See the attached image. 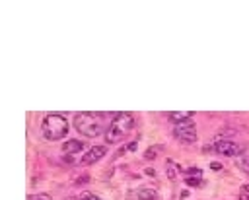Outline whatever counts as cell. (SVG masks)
I'll use <instances>...</instances> for the list:
<instances>
[{"mask_svg": "<svg viewBox=\"0 0 249 200\" xmlns=\"http://www.w3.org/2000/svg\"><path fill=\"white\" fill-rule=\"evenodd\" d=\"M74 128L88 138H97L99 134L107 132L101 115H93V113H78L74 117Z\"/></svg>", "mask_w": 249, "mask_h": 200, "instance_id": "obj_1", "label": "cell"}, {"mask_svg": "<svg viewBox=\"0 0 249 200\" xmlns=\"http://www.w3.org/2000/svg\"><path fill=\"white\" fill-rule=\"evenodd\" d=\"M41 132L45 136V140H60L66 136L68 132V120L64 115L60 113H49L43 117V122H41Z\"/></svg>", "mask_w": 249, "mask_h": 200, "instance_id": "obj_2", "label": "cell"}, {"mask_svg": "<svg viewBox=\"0 0 249 200\" xmlns=\"http://www.w3.org/2000/svg\"><path fill=\"white\" fill-rule=\"evenodd\" d=\"M134 128V117L130 113H117L105 132V140L107 144H117L121 142L130 130Z\"/></svg>", "mask_w": 249, "mask_h": 200, "instance_id": "obj_3", "label": "cell"}, {"mask_svg": "<svg viewBox=\"0 0 249 200\" xmlns=\"http://www.w3.org/2000/svg\"><path fill=\"white\" fill-rule=\"evenodd\" d=\"M173 134H175L181 142H185V144H193V142L196 140V128H195V122L185 120V122L175 124V126H173Z\"/></svg>", "mask_w": 249, "mask_h": 200, "instance_id": "obj_4", "label": "cell"}, {"mask_svg": "<svg viewBox=\"0 0 249 200\" xmlns=\"http://www.w3.org/2000/svg\"><path fill=\"white\" fill-rule=\"evenodd\" d=\"M214 150H216V153H222L226 157H239L241 155V146L235 142H230V140H216Z\"/></svg>", "mask_w": 249, "mask_h": 200, "instance_id": "obj_5", "label": "cell"}, {"mask_svg": "<svg viewBox=\"0 0 249 200\" xmlns=\"http://www.w3.org/2000/svg\"><path fill=\"white\" fill-rule=\"evenodd\" d=\"M105 153H107V148L105 146H93V148L88 150V153L82 155V165H91V163L99 161Z\"/></svg>", "mask_w": 249, "mask_h": 200, "instance_id": "obj_6", "label": "cell"}, {"mask_svg": "<svg viewBox=\"0 0 249 200\" xmlns=\"http://www.w3.org/2000/svg\"><path fill=\"white\" fill-rule=\"evenodd\" d=\"M84 142L82 140H68L62 144V153L64 155H74V153H80L84 150Z\"/></svg>", "mask_w": 249, "mask_h": 200, "instance_id": "obj_7", "label": "cell"}, {"mask_svg": "<svg viewBox=\"0 0 249 200\" xmlns=\"http://www.w3.org/2000/svg\"><path fill=\"white\" fill-rule=\"evenodd\" d=\"M167 117H169V120H171V122H175V124H179V122H185V120H191V117H193V113H191V111H173V113H169Z\"/></svg>", "mask_w": 249, "mask_h": 200, "instance_id": "obj_8", "label": "cell"}, {"mask_svg": "<svg viewBox=\"0 0 249 200\" xmlns=\"http://www.w3.org/2000/svg\"><path fill=\"white\" fill-rule=\"evenodd\" d=\"M136 196H138V200H160L158 192L152 190V188H142V190L136 192Z\"/></svg>", "mask_w": 249, "mask_h": 200, "instance_id": "obj_9", "label": "cell"}, {"mask_svg": "<svg viewBox=\"0 0 249 200\" xmlns=\"http://www.w3.org/2000/svg\"><path fill=\"white\" fill-rule=\"evenodd\" d=\"M235 165H237L245 175H249V155H239V157H235Z\"/></svg>", "mask_w": 249, "mask_h": 200, "instance_id": "obj_10", "label": "cell"}, {"mask_svg": "<svg viewBox=\"0 0 249 200\" xmlns=\"http://www.w3.org/2000/svg\"><path fill=\"white\" fill-rule=\"evenodd\" d=\"M161 150H163L161 146H152V148H148V150L144 151V157H146V159H154V157L158 155V151H161Z\"/></svg>", "mask_w": 249, "mask_h": 200, "instance_id": "obj_11", "label": "cell"}, {"mask_svg": "<svg viewBox=\"0 0 249 200\" xmlns=\"http://www.w3.org/2000/svg\"><path fill=\"white\" fill-rule=\"evenodd\" d=\"M185 183H187L189 186H193V188L202 186V179H200V177H187V179H185Z\"/></svg>", "mask_w": 249, "mask_h": 200, "instance_id": "obj_12", "label": "cell"}, {"mask_svg": "<svg viewBox=\"0 0 249 200\" xmlns=\"http://www.w3.org/2000/svg\"><path fill=\"white\" fill-rule=\"evenodd\" d=\"M185 175H187V177H200V175H202V171H200L198 167H191V169H187V171H185Z\"/></svg>", "mask_w": 249, "mask_h": 200, "instance_id": "obj_13", "label": "cell"}, {"mask_svg": "<svg viewBox=\"0 0 249 200\" xmlns=\"http://www.w3.org/2000/svg\"><path fill=\"white\" fill-rule=\"evenodd\" d=\"M167 177L169 179H175L177 177V171H175V167H171V163H167Z\"/></svg>", "mask_w": 249, "mask_h": 200, "instance_id": "obj_14", "label": "cell"}, {"mask_svg": "<svg viewBox=\"0 0 249 200\" xmlns=\"http://www.w3.org/2000/svg\"><path fill=\"white\" fill-rule=\"evenodd\" d=\"M80 200H99V196H95V194H91V192H86V194H82Z\"/></svg>", "mask_w": 249, "mask_h": 200, "instance_id": "obj_15", "label": "cell"}, {"mask_svg": "<svg viewBox=\"0 0 249 200\" xmlns=\"http://www.w3.org/2000/svg\"><path fill=\"white\" fill-rule=\"evenodd\" d=\"M210 169H212V171H220V169H222V165H220L218 161H212V163H210Z\"/></svg>", "mask_w": 249, "mask_h": 200, "instance_id": "obj_16", "label": "cell"}, {"mask_svg": "<svg viewBox=\"0 0 249 200\" xmlns=\"http://www.w3.org/2000/svg\"><path fill=\"white\" fill-rule=\"evenodd\" d=\"M35 200H51V196H47V194H39Z\"/></svg>", "mask_w": 249, "mask_h": 200, "instance_id": "obj_17", "label": "cell"}, {"mask_svg": "<svg viewBox=\"0 0 249 200\" xmlns=\"http://www.w3.org/2000/svg\"><path fill=\"white\" fill-rule=\"evenodd\" d=\"M88 181V177L84 175V177H80V179H76V184H80V183H86Z\"/></svg>", "mask_w": 249, "mask_h": 200, "instance_id": "obj_18", "label": "cell"}, {"mask_svg": "<svg viewBox=\"0 0 249 200\" xmlns=\"http://www.w3.org/2000/svg\"><path fill=\"white\" fill-rule=\"evenodd\" d=\"M239 200H249V194H247V192H241V194H239Z\"/></svg>", "mask_w": 249, "mask_h": 200, "instance_id": "obj_19", "label": "cell"}, {"mask_svg": "<svg viewBox=\"0 0 249 200\" xmlns=\"http://www.w3.org/2000/svg\"><path fill=\"white\" fill-rule=\"evenodd\" d=\"M241 192H247V194H249V184H245V186L241 188Z\"/></svg>", "mask_w": 249, "mask_h": 200, "instance_id": "obj_20", "label": "cell"}]
</instances>
